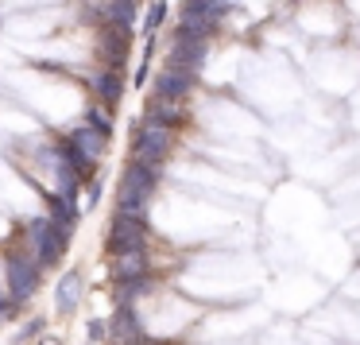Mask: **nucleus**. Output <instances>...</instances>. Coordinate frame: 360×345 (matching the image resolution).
Instances as JSON below:
<instances>
[{"label": "nucleus", "mask_w": 360, "mask_h": 345, "mask_svg": "<svg viewBox=\"0 0 360 345\" xmlns=\"http://www.w3.org/2000/svg\"><path fill=\"white\" fill-rule=\"evenodd\" d=\"M155 167L151 163H140V159H132V163L124 167V179H120V198H117V213H128V218H140L148 221V198L155 194Z\"/></svg>", "instance_id": "f257e3e1"}, {"label": "nucleus", "mask_w": 360, "mask_h": 345, "mask_svg": "<svg viewBox=\"0 0 360 345\" xmlns=\"http://www.w3.org/2000/svg\"><path fill=\"white\" fill-rule=\"evenodd\" d=\"M27 252H32L43 268H55L66 252V233L51 218H35L32 225H27Z\"/></svg>", "instance_id": "f03ea898"}, {"label": "nucleus", "mask_w": 360, "mask_h": 345, "mask_svg": "<svg viewBox=\"0 0 360 345\" xmlns=\"http://www.w3.org/2000/svg\"><path fill=\"white\" fill-rule=\"evenodd\" d=\"M167 156H171V128L155 125V120H143V125L136 128V140H132V159L159 167Z\"/></svg>", "instance_id": "7ed1b4c3"}, {"label": "nucleus", "mask_w": 360, "mask_h": 345, "mask_svg": "<svg viewBox=\"0 0 360 345\" xmlns=\"http://www.w3.org/2000/svg\"><path fill=\"white\" fill-rule=\"evenodd\" d=\"M4 268H8V295L12 299H32L35 287H39V260L32 256V252H8V260H4Z\"/></svg>", "instance_id": "20e7f679"}, {"label": "nucleus", "mask_w": 360, "mask_h": 345, "mask_svg": "<svg viewBox=\"0 0 360 345\" xmlns=\"http://www.w3.org/2000/svg\"><path fill=\"white\" fill-rule=\"evenodd\" d=\"M109 252L120 256V252H136V249H148V221L140 218H128V213H117L109 225Z\"/></svg>", "instance_id": "39448f33"}, {"label": "nucleus", "mask_w": 360, "mask_h": 345, "mask_svg": "<svg viewBox=\"0 0 360 345\" xmlns=\"http://www.w3.org/2000/svg\"><path fill=\"white\" fill-rule=\"evenodd\" d=\"M128 39H132V32H124V27L97 24V51H101V63L109 66V70H124Z\"/></svg>", "instance_id": "423d86ee"}, {"label": "nucleus", "mask_w": 360, "mask_h": 345, "mask_svg": "<svg viewBox=\"0 0 360 345\" xmlns=\"http://www.w3.org/2000/svg\"><path fill=\"white\" fill-rule=\"evenodd\" d=\"M109 337L117 345H143V326L136 318L132 303H117V314L109 318Z\"/></svg>", "instance_id": "0eeeda50"}, {"label": "nucleus", "mask_w": 360, "mask_h": 345, "mask_svg": "<svg viewBox=\"0 0 360 345\" xmlns=\"http://www.w3.org/2000/svg\"><path fill=\"white\" fill-rule=\"evenodd\" d=\"M194 78L198 74H186L179 66H163L155 74V97H174V101H186V94L194 89Z\"/></svg>", "instance_id": "6e6552de"}, {"label": "nucleus", "mask_w": 360, "mask_h": 345, "mask_svg": "<svg viewBox=\"0 0 360 345\" xmlns=\"http://www.w3.org/2000/svg\"><path fill=\"white\" fill-rule=\"evenodd\" d=\"M205 47L210 43H190V39H171V55H167V66H179L186 74H198L205 66Z\"/></svg>", "instance_id": "1a4fd4ad"}, {"label": "nucleus", "mask_w": 360, "mask_h": 345, "mask_svg": "<svg viewBox=\"0 0 360 345\" xmlns=\"http://www.w3.org/2000/svg\"><path fill=\"white\" fill-rule=\"evenodd\" d=\"M89 86H94V97L105 105V109H117L120 97H124V74L105 66V70H97L94 78H89Z\"/></svg>", "instance_id": "9d476101"}, {"label": "nucleus", "mask_w": 360, "mask_h": 345, "mask_svg": "<svg viewBox=\"0 0 360 345\" xmlns=\"http://www.w3.org/2000/svg\"><path fill=\"white\" fill-rule=\"evenodd\" d=\"M143 120H155V125L174 128V125L186 120V109H182V101H174V97H151V101H148V117H143Z\"/></svg>", "instance_id": "9b49d317"}, {"label": "nucleus", "mask_w": 360, "mask_h": 345, "mask_svg": "<svg viewBox=\"0 0 360 345\" xmlns=\"http://www.w3.org/2000/svg\"><path fill=\"white\" fill-rule=\"evenodd\" d=\"M47 218L55 221V225L63 229L66 237H70V233H74V225H78V206H74V198L47 194Z\"/></svg>", "instance_id": "f8f14e48"}, {"label": "nucleus", "mask_w": 360, "mask_h": 345, "mask_svg": "<svg viewBox=\"0 0 360 345\" xmlns=\"http://www.w3.org/2000/svg\"><path fill=\"white\" fill-rule=\"evenodd\" d=\"M140 275H148V252L136 249V252H120V256H112V280H140Z\"/></svg>", "instance_id": "ddd939ff"}, {"label": "nucleus", "mask_w": 360, "mask_h": 345, "mask_svg": "<svg viewBox=\"0 0 360 345\" xmlns=\"http://www.w3.org/2000/svg\"><path fill=\"white\" fill-rule=\"evenodd\" d=\"M82 303V275L78 272H66L58 280V291H55V310L58 314H74Z\"/></svg>", "instance_id": "4468645a"}, {"label": "nucleus", "mask_w": 360, "mask_h": 345, "mask_svg": "<svg viewBox=\"0 0 360 345\" xmlns=\"http://www.w3.org/2000/svg\"><path fill=\"white\" fill-rule=\"evenodd\" d=\"M70 140L78 144V148L86 151V156L94 159V163H97V159L105 156V144H109V136H101L97 128H89V125H82V128H74V132H70Z\"/></svg>", "instance_id": "2eb2a0df"}, {"label": "nucleus", "mask_w": 360, "mask_h": 345, "mask_svg": "<svg viewBox=\"0 0 360 345\" xmlns=\"http://www.w3.org/2000/svg\"><path fill=\"white\" fill-rule=\"evenodd\" d=\"M163 20H167V0H155L148 8V16H143V35H155L163 27Z\"/></svg>", "instance_id": "dca6fc26"}, {"label": "nucleus", "mask_w": 360, "mask_h": 345, "mask_svg": "<svg viewBox=\"0 0 360 345\" xmlns=\"http://www.w3.org/2000/svg\"><path fill=\"white\" fill-rule=\"evenodd\" d=\"M86 125L97 128L101 136H112V120H109V113H105V105H94V109L86 113Z\"/></svg>", "instance_id": "f3484780"}, {"label": "nucleus", "mask_w": 360, "mask_h": 345, "mask_svg": "<svg viewBox=\"0 0 360 345\" xmlns=\"http://www.w3.org/2000/svg\"><path fill=\"white\" fill-rule=\"evenodd\" d=\"M16 310H20V299H12V295H0V322H4V318H12Z\"/></svg>", "instance_id": "a211bd4d"}, {"label": "nucleus", "mask_w": 360, "mask_h": 345, "mask_svg": "<svg viewBox=\"0 0 360 345\" xmlns=\"http://www.w3.org/2000/svg\"><path fill=\"white\" fill-rule=\"evenodd\" d=\"M105 337H109V322L94 318L89 322V341H105Z\"/></svg>", "instance_id": "6ab92c4d"}, {"label": "nucleus", "mask_w": 360, "mask_h": 345, "mask_svg": "<svg viewBox=\"0 0 360 345\" xmlns=\"http://www.w3.org/2000/svg\"><path fill=\"white\" fill-rule=\"evenodd\" d=\"M39 334H43V318H32V322L24 326V334H20V337L27 341V337H39Z\"/></svg>", "instance_id": "aec40b11"}]
</instances>
